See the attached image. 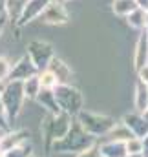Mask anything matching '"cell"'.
Instances as JSON below:
<instances>
[{"label":"cell","instance_id":"6da1fadb","mask_svg":"<svg viewBox=\"0 0 148 157\" xmlns=\"http://www.w3.org/2000/svg\"><path fill=\"white\" fill-rule=\"evenodd\" d=\"M4 112L7 124H13V119L22 112V102H24V93H22V82L20 80H13L11 84H7L4 88V93L0 95Z\"/></svg>","mask_w":148,"mask_h":157},{"label":"cell","instance_id":"7a4b0ae2","mask_svg":"<svg viewBox=\"0 0 148 157\" xmlns=\"http://www.w3.org/2000/svg\"><path fill=\"white\" fill-rule=\"evenodd\" d=\"M53 93H55V101H57L60 112L72 115V113H77L80 110V106H82V95L75 88H72L70 84H59L53 90Z\"/></svg>","mask_w":148,"mask_h":157},{"label":"cell","instance_id":"3957f363","mask_svg":"<svg viewBox=\"0 0 148 157\" xmlns=\"http://www.w3.org/2000/svg\"><path fill=\"white\" fill-rule=\"evenodd\" d=\"M80 128L88 133V135H101V133H108L111 128L115 126V121L108 115H99V113H92V112H80Z\"/></svg>","mask_w":148,"mask_h":157},{"label":"cell","instance_id":"277c9868","mask_svg":"<svg viewBox=\"0 0 148 157\" xmlns=\"http://www.w3.org/2000/svg\"><path fill=\"white\" fill-rule=\"evenodd\" d=\"M40 17H42V20L46 22V24H53V26H62V24H66L68 22V9L64 7V4L62 2H59V0H51L46 7H44V11L40 13Z\"/></svg>","mask_w":148,"mask_h":157},{"label":"cell","instance_id":"5b68a950","mask_svg":"<svg viewBox=\"0 0 148 157\" xmlns=\"http://www.w3.org/2000/svg\"><path fill=\"white\" fill-rule=\"evenodd\" d=\"M37 73V68H35V64L31 62V59L28 57V55H24V57H20L15 64H11V73H9V77H13V80H26L28 77H31V75H35Z\"/></svg>","mask_w":148,"mask_h":157},{"label":"cell","instance_id":"8992f818","mask_svg":"<svg viewBox=\"0 0 148 157\" xmlns=\"http://www.w3.org/2000/svg\"><path fill=\"white\" fill-rule=\"evenodd\" d=\"M46 70H49L55 77L59 84H70V78H72V68L62 60V59H57V57H51V60L48 62Z\"/></svg>","mask_w":148,"mask_h":157},{"label":"cell","instance_id":"52a82bcc","mask_svg":"<svg viewBox=\"0 0 148 157\" xmlns=\"http://www.w3.org/2000/svg\"><path fill=\"white\" fill-rule=\"evenodd\" d=\"M124 126L132 132V135L134 137H139V139H143V137H146L148 135V121L143 119L141 113H132V115H124Z\"/></svg>","mask_w":148,"mask_h":157},{"label":"cell","instance_id":"ba28073f","mask_svg":"<svg viewBox=\"0 0 148 157\" xmlns=\"http://www.w3.org/2000/svg\"><path fill=\"white\" fill-rule=\"evenodd\" d=\"M40 80H38L37 75H31L26 80H22V93H24V99L28 101H35L37 95L40 93Z\"/></svg>","mask_w":148,"mask_h":157},{"label":"cell","instance_id":"9c48e42d","mask_svg":"<svg viewBox=\"0 0 148 157\" xmlns=\"http://www.w3.org/2000/svg\"><path fill=\"white\" fill-rule=\"evenodd\" d=\"M101 157H126V150H124V143L121 141H108L104 143L101 148Z\"/></svg>","mask_w":148,"mask_h":157},{"label":"cell","instance_id":"30bf717a","mask_svg":"<svg viewBox=\"0 0 148 157\" xmlns=\"http://www.w3.org/2000/svg\"><path fill=\"white\" fill-rule=\"evenodd\" d=\"M135 108L139 113H143L145 110L148 108V86L143 84V82H137V88H135Z\"/></svg>","mask_w":148,"mask_h":157},{"label":"cell","instance_id":"8fae6325","mask_svg":"<svg viewBox=\"0 0 148 157\" xmlns=\"http://www.w3.org/2000/svg\"><path fill=\"white\" fill-rule=\"evenodd\" d=\"M137 9L135 0H113V13L121 17H128L132 11Z\"/></svg>","mask_w":148,"mask_h":157},{"label":"cell","instance_id":"7c38bea8","mask_svg":"<svg viewBox=\"0 0 148 157\" xmlns=\"http://www.w3.org/2000/svg\"><path fill=\"white\" fill-rule=\"evenodd\" d=\"M26 4H28V0H6V11L11 18L17 20V18H20Z\"/></svg>","mask_w":148,"mask_h":157},{"label":"cell","instance_id":"4fadbf2b","mask_svg":"<svg viewBox=\"0 0 148 157\" xmlns=\"http://www.w3.org/2000/svg\"><path fill=\"white\" fill-rule=\"evenodd\" d=\"M126 20H128V24H130V28H135V29H141V28H145L146 26V13L143 11V9H135V11H132L128 17H126Z\"/></svg>","mask_w":148,"mask_h":157},{"label":"cell","instance_id":"5bb4252c","mask_svg":"<svg viewBox=\"0 0 148 157\" xmlns=\"http://www.w3.org/2000/svg\"><path fill=\"white\" fill-rule=\"evenodd\" d=\"M38 80H40V88H42V90H55V88L59 86L57 77H55L49 70H44L42 75L38 77Z\"/></svg>","mask_w":148,"mask_h":157},{"label":"cell","instance_id":"9a60e30c","mask_svg":"<svg viewBox=\"0 0 148 157\" xmlns=\"http://www.w3.org/2000/svg\"><path fill=\"white\" fill-rule=\"evenodd\" d=\"M124 150L126 154H143V139L130 137L128 141H124Z\"/></svg>","mask_w":148,"mask_h":157},{"label":"cell","instance_id":"2e32d148","mask_svg":"<svg viewBox=\"0 0 148 157\" xmlns=\"http://www.w3.org/2000/svg\"><path fill=\"white\" fill-rule=\"evenodd\" d=\"M9 73H11V60L7 57L0 55V82L9 77Z\"/></svg>","mask_w":148,"mask_h":157},{"label":"cell","instance_id":"e0dca14e","mask_svg":"<svg viewBox=\"0 0 148 157\" xmlns=\"http://www.w3.org/2000/svg\"><path fill=\"white\" fill-rule=\"evenodd\" d=\"M77 157H101V152H99V148H95V146H88L86 150L79 152Z\"/></svg>","mask_w":148,"mask_h":157},{"label":"cell","instance_id":"ac0fdd59","mask_svg":"<svg viewBox=\"0 0 148 157\" xmlns=\"http://www.w3.org/2000/svg\"><path fill=\"white\" fill-rule=\"evenodd\" d=\"M137 71H139V82H143V84H146L148 86V66L139 68Z\"/></svg>","mask_w":148,"mask_h":157},{"label":"cell","instance_id":"d6986e66","mask_svg":"<svg viewBox=\"0 0 148 157\" xmlns=\"http://www.w3.org/2000/svg\"><path fill=\"white\" fill-rule=\"evenodd\" d=\"M126 157H146V154H126Z\"/></svg>","mask_w":148,"mask_h":157},{"label":"cell","instance_id":"ffe728a7","mask_svg":"<svg viewBox=\"0 0 148 157\" xmlns=\"http://www.w3.org/2000/svg\"><path fill=\"white\" fill-rule=\"evenodd\" d=\"M141 115H143V119H145V121H148V108L143 112V113H141Z\"/></svg>","mask_w":148,"mask_h":157},{"label":"cell","instance_id":"44dd1931","mask_svg":"<svg viewBox=\"0 0 148 157\" xmlns=\"http://www.w3.org/2000/svg\"><path fill=\"white\" fill-rule=\"evenodd\" d=\"M146 26H148V11H146Z\"/></svg>","mask_w":148,"mask_h":157},{"label":"cell","instance_id":"7402d4cb","mask_svg":"<svg viewBox=\"0 0 148 157\" xmlns=\"http://www.w3.org/2000/svg\"><path fill=\"white\" fill-rule=\"evenodd\" d=\"M59 2H68V0H59Z\"/></svg>","mask_w":148,"mask_h":157},{"label":"cell","instance_id":"603a6c76","mask_svg":"<svg viewBox=\"0 0 148 157\" xmlns=\"http://www.w3.org/2000/svg\"><path fill=\"white\" fill-rule=\"evenodd\" d=\"M146 46H148V40H146Z\"/></svg>","mask_w":148,"mask_h":157},{"label":"cell","instance_id":"cb8c5ba5","mask_svg":"<svg viewBox=\"0 0 148 157\" xmlns=\"http://www.w3.org/2000/svg\"><path fill=\"white\" fill-rule=\"evenodd\" d=\"M146 35H148V33H146Z\"/></svg>","mask_w":148,"mask_h":157},{"label":"cell","instance_id":"d4e9b609","mask_svg":"<svg viewBox=\"0 0 148 157\" xmlns=\"http://www.w3.org/2000/svg\"><path fill=\"white\" fill-rule=\"evenodd\" d=\"M31 157H33V155H31Z\"/></svg>","mask_w":148,"mask_h":157}]
</instances>
